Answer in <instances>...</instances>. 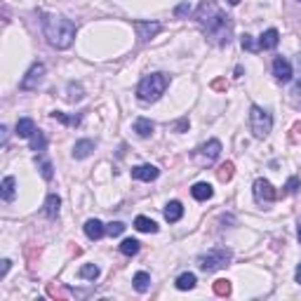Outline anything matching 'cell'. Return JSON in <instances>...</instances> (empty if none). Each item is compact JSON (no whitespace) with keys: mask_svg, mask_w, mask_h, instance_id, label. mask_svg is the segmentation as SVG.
Returning a JSON list of instances; mask_svg holds the SVG:
<instances>
[{"mask_svg":"<svg viewBox=\"0 0 301 301\" xmlns=\"http://www.w3.org/2000/svg\"><path fill=\"white\" fill-rule=\"evenodd\" d=\"M250 127H252V134L257 136V139H266L270 127H273V118H270V113L266 111V108L252 106V108H250Z\"/></svg>","mask_w":301,"mask_h":301,"instance_id":"obj_5","label":"cell"},{"mask_svg":"<svg viewBox=\"0 0 301 301\" xmlns=\"http://www.w3.org/2000/svg\"><path fill=\"white\" fill-rule=\"evenodd\" d=\"M228 3H231V5H238V3H240V0H228Z\"/></svg>","mask_w":301,"mask_h":301,"instance_id":"obj_42","label":"cell"},{"mask_svg":"<svg viewBox=\"0 0 301 301\" xmlns=\"http://www.w3.org/2000/svg\"><path fill=\"white\" fill-rule=\"evenodd\" d=\"M40 24H43V33L47 38V43L57 49H66L73 45L75 40V24L71 19L62 17V14H40Z\"/></svg>","mask_w":301,"mask_h":301,"instance_id":"obj_2","label":"cell"},{"mask_svg":"<svg viewBox=\"0 0 301 301\" xmlns=\"http://www.w3.org/2000/svg\"><path fill=\"white\" fill-rule=\"evenodd\" d=\"M177 289H181V292H186V289H193L196 287V276L193 273H181V276L177 278Z\"/></svg>","mask_w":301,"mask_h":301,"instance_id":"obj_24","label":"cell"},{"mask_svg":"<svg viewBox=\"0 0 301 301\" xmlns=\"http://www.w3.org/2000/svg\"><path fill=\"white\" fill-rule=\"evenodd\" d=\"M273 75H276L278 83H289L292 80V64L285 59V57H276L273 59Z\"/></svg>","mask_w":301,"mask_h":301,"instance_id":"obj_10","label":"cell"},{"mask_svg":"<svg viewBox=\"0 0 301 301\" xmlns=\"http://www.w3.org/2000/svg\"><path fill=\"white\" fill-rule=\"evenodd\" d=\"M186 14H190V3L186 0V3H181V5H177V10H174V17H186Z\"/></svg>","mask_w":301,"mask_h":301,"instance_id":"obj_35","label":"cell"},{"mask_svg":"<svg viewBox=\"0 0 301 301\" xmlns=\"http://www.w3.org/2000/svg\"><path fill=\"white\" fill-rule=\"evenodd\" d=\"M123 231H125V224H123V222H113V224H108V226H106V233L111 235V238L120 235Z\"/></svg>","mask_w":301,"mask_h":301,"instance_id":"obj_33","label":"cell"},{"mask_svg":"<svg viewBox=\"0 0 301 301\" xmlns=\"http://www.w3.org/2000/svg\"><path fill=\"white\" fill-rule=\"evenodd\" d=\"M233 172H235V165L233 162H224V165H219V170H216V177H219V181H231L233 179Z\"/></svg>","mask_w":301,"mask_h":301,"instance_id":"obj_26","label":"cell"},{"mask_svg":"<svg viewBox=\"0 0 301 301\" xmlns=\"http://www.w3.org/2000/svg\"><path fill=\"white\" fill-rule=\"evenodd\" d=\"M120 252H123L125 257H134V254L139 252V240H134V238L123 240V242H120Z\"/></svg>","mask_w":301,"mask_h":301,"instance_id":"obj_25","label":"cell"},{"mask_svg":"<svg viewBox=\"0 0 301 301\" xmlns=\"http://www.w3.org/2000/svg\"><path fill=\"white\" fill-rule=\"evenodd\" d=\"M68 99H71V101H78V99H83V87L75 85V83H71V85H68Z\"/></svg>","mask_w":301,"mask_h":301,"instance_id":"obj_34","label":"cell"},{"mask_svg":"<svg viewBox=\"0 0 301 301\" xmlns=\"http://www.w3.org/2000/svg\"><path fill=\"white\" fill-rule=\"evenodd\" d=\"M240 45H242V49H247V52H259V43H254L252 36H242V40H240Z\"/></svg>","mask_w":301,"mask_h":301,"instance_id":"obj_32","label":"cell"},{"mask_svg":"<svg viewBox=\"0 0 301 301\" xmlns=\"http://www.w3.org/2000/svg\"><path fill=\"white\" fill-rule=\"evenodd\" d=\"M252 190H254V200H257V203H273L278 198L276 188H273L270 181H266V179H257Z\"/></svg>","mask_w":301,"mask_h":301,"instance_id":"obj_7","label":"cell"},{"mask_svg":"<svg viewBox=\"0 0 301 301\" xmlns=\"http://www.w3.org/2000/svg\"><path fill=\"white\" fill-rule=\"evenodd\" d=\"M10 266H12V261H10V259H3V266H0V278H5V276H7Z\"/></svg>","mask_w":301,"mask_h":301,"instance_id":"obj_39","label":"cell"},{"mask_svg":"<svg viewBox=\"0 0 301 301\" xmlns=\"http://www.w3.org/2000/svg\"><path fill=\"white\" fill-rule=\"evenodd\" d=\"M299 242H301V224H299Z\"/></svg>","mask_w":301,"mask_h":301,"instance_id":"obj_43","label":"cell"},{"mask_svg":"<svg viewBox=\"0 0 301 301\" xmlns=\"http://www.w3.org/2000/svg\"><path fill=\"white\" fill-rule=\"evenodd\" d=\"M190 193H193V198H196V200H200V203H203V200H209V198L214 196V190H212V186H209L207 181H200V184H196L193 188H190Z\"/></svg>","mask_w":301,"mask_h":301,"instance_id":"obj_19","label":"cell"},{"mask_svg":"<svg viewBox=\"0 0 301 301\" xmlns=\"http://www.w3.org/2000/svg\"><path fill=\"white\" fill-rule=\"evenodd\" d=\"M278 43H280V33L276 29H268V31L261 33V38H259V49H273V47H278Z\"/></svg>","mask_w":301,"mask_h":301,"instance_id":"obj_12","label":"cell"},{"mask_svg":"<svg viewBox=\"0 0 301 301\" xmlns=\"http://www.w3.org/2000/svg\"><path fill=\"white\" fill-rule=\"evenodd\" d=\"M45 75V64L36 62L31 68H29V73L24 75V80L19 83V87L24 90V92H31V90H38V85H40V80H43Z\"/></svg>","mask_w":301,"mask_h":301,"instance_id":"obj_6","label":"cell"},{"mask_svg":"<svg viewBox=\"0 0 301 301\" xmlns=\"http://www.w3.org/2000/svg\"><path fill=\"white\" fill-rule=\"evenodd\" d=\"M289 101H292L294 108H301V73H299V80H296V85H294V90H292V94H289Z\"/></svg>","mask_w":301,"mask_h":301,"instance_id":"obj_31","label":"cell"},{"mask_svg":"<svg viewBox=\"0 0 301 301\" xmlns=\"http://www.w3.org/2000/svg\"><path fill=\"white\" fill-rule=\"evenodd\" d=\"M296 190H299V179H296V177H289L287 186H285V193H289V196H292V193H296Z\"/></svg>","mask_w":301,"mask_h":301,"instance_id":"obj_37","label":"cell"},{"mask_svg":"<svg viewBox=\"0 0 301 301\" xmlns=\"http://www.w3.org/2000/svg\"><path fill=\"white\" fill-rule=\"evenodd\" d=\"M172 132H179V134H181V132H186V129H188V118H181V120H177V123L172 125Z\"/></svg>","mask_w":301,"mask_h":301,"instance_id":"obj_36","label":"cell"},{"mask_svg":"<svg viewBox=\"0 0 301 301\" xmlns=\"http://www.w3.org/2000/svg\"><path fill=\"white\" fill-rule=\"evenodd\" d=\"M132 283H134L136 292H142V294H144V292H148V287H151V276H148V273H144V270H139Z\"/></svg>","mask_w":301,"mask_h":301,"instance_id":"obj_22","label":"cell"},{"mask_svg":"<svg viewBox=\"0 0 301 301\" xmlns=\"http://www.w3.org/2000/svg\"><path fill=\"white\" fill-rule=\"evenodd\" d=\"M296 283H299V285H301V264H299V266H296Z\"/></svg>","mask_w":301,"mask_h":301,"instance_id":"obj_41","label":"cell"},{"mask_svg":"<svg viewBox=\"0 0 301 301\" xmlns=\"http://www.w3.org/2000/svg\"><path fill=\"white\" fill-rule=\"evenodd\" d=\"M181 216H184V207H181V203H179V200H172V203L165 205V219L170 224H177Z\"/></svg>","mask_w":301,"mask_h":301,"instance_id":"obj_16","label":"cell"},{"mask_svg":"<svg viewBox=\"0 0 301 301\" xmlns=\"http://www.w3.org/2000/svg\"><path fill=\"white\" fill-rule=\"evenodd\" d=\"M33 132H36V123L31 118H21L17 123V136H24V139H31Z\"/></svg>","mask_w":301,"mask_h":301,"instance_id":"obj_20","label":"cell"},{"mask_svg":"<svg viewBox=\"0 0 301 301\" xmlns=\"http://www.w3.org/2000/svg\"><path fill=\"white\" fill-rule=\"evenodd\" d=\"M47 294H49V296H57V299H66V296H68L66 292H62V289H57L54 285H49V287H47Z\"/></svg>","mask_w":301,"mask_h":301,"instance_id":"obj_38","label":"cell"},{"mask_svg":"<svg viewBox=\"0 0 301 301\" xmlns=\"http://www.w3.org/2000/svg\"><path fill=\"white\" fill-rule=\"evenodd\" d=\"M0 193H3V200H5V203H12L14 196H17V181H14V177H5V179H3V184H0Z\"/></svg>","mask_w":301,"mask_h":301,"instance_id":"obj_15","label":"cell"},{"mask_svg":"<svg viewBox=\"0 0 301 301\" xmlns=\"http://www.w3.org/2000/svg\"><path fill=\"white\" fill-rule=\"evenodd\" d=\"M59 207H62V198L57 196V193H49L47 200H45V214H47L49 219H57Z\"/></svg>","mask_w":301,"mask_h":301,"instance_id":"obj_18","label":"cell"},{"mask_svg":"<svg viewBox=\"0 0 301 301\" xmlns=\"http://www.w3.org/2000/svg\"><path fill=\"white\" fill-rule=\"evenodd\" d=\"M167 85H170V75H165V73L144 75L142 83L136 85V97H139V101H144V104H153V101H158V99L165 94Z\"/></svg>","mask_w":301,"mask_h":301,"instance_id":"obj_3","label":"cell"},{"mask_svg":"<svg viewBox=\"0 0 301 301\" xmlns=\"http://www.w3.org/2000/svg\"><path fill=\"white\" fill-rule=\"evenodd\" d=\"M196 19H198V24H200V29H203V33L209 38V43L219 45V47L231 43L233 21H231V17H228L226 12L219 10L216 3H212V0L200 3V7H198V12H196Z\"/></svg>","mask_w":301,"mask_h":301,"instance_id":"obj_1","label":"cell"},{"mask_svg":"<svg viewBox=\"0 0 301 301\" xmlns=\"http://www.w3.org/2000/svg\"><path fill=\"white\" fill-rule=\"evenodd\" d=\"M94 146H97V144H94L92 139H80V142H75V146H73V158H75V160L87 158V155L94 151Z\"/></svg>","mask_w":301,"mask_h":301,"instance_id":"obj_13","label":"cell"},{"mask_svg":"<svg viewBox=\"0 0 301 301\" xmlns=\"http://www.w3.org/2000/svg\"><path fill=\"white\" fill-rule=\"evenodd\" d=\"M45 148H47V139H45V134L40 132V129H36L31 136V151H36V153H43Z\"/></svg>","mask_w":301,"mask_h":301,"instance_id":"obj_23","label":"cell"},{"mask_svg":"<svg viewBox=\"0 0 301 301\" xmlns=\"http://www.w3.org/2000/svg\"><path fill=\"white\" fill-rule=\"evenodd\" d=\"M219 153H222V142L219 139H209L207 144H203L196 151V158H200L203 162H212V160L219 158Z\"/></svg>","mask_w":301,"mask_h":301,"instance_id":"obj_8","label":"cell"},{"mask_svg":"<svg viewBox=\"0 0 301 301\" xmlns=\"http://www.w3.org/2000/svg\"><path fill=\"white\" fill-rule=\"evenodd\" d=\"M134 29H136V36L142 43H148L151 38H155L160 31H162V26L158 21H134Z\"/></svg>","mask_w":301,"mask_h":301,"instance_id":"obj_9","label":"cell"},{"mask_svg":"<svg viewBox=\"0 0 301 301\" xmlns=\"http://www.w3.org/2000/svg\"><path fill=\"white\" fill-rule=\"evenodd\" d=\"M134 228L142 231V233H158V224H155L153 219H148V216H136Z\"/></svg>","mask_w":301,"mask_h":301,"instance_id":"obj_21","label":"cell"},{"mask_svg":"<svg viewBox=\"0 0 301 301\" xmlns=\"http://www.w3.org/2000/svg\"><path fill=\"white\" fill-rule=\"evenodd\" d=\"M153 129H155V125L148 120V118H136L134 120V132H136V136H142V139H148V136L153 134Z\"/></svg>","mask_w":301,"mask_h":301,"instance_id":"obj_17","label":"cell"},{"mask_svg":"<svg viewBox=\"0 0 301 301\" xmlns=\"http://www.w3.org/2000/svg\"><path fill=\"white\" fill-rule=\"evenodd\" d=\"M231 259H233V252H231V250L216 247V250H209L207 254H203V257L198 259V266H200V270H205V273H214V270L231 264Z\"/></svg>","mask_w":301,"mask_h":301,"instance_id":"obj_4","label":"cell"},{"mask_svg":"<svg viewBox=\"0 0 301 301\" xmlns=\"http://www.w3.org/2000/svg\"><path fill=\"white\" fill-rule=\"evenodd\" d=\"M78 276L83 278V280H97V278H99V266H94V264H85L83 268L78 270Z\"/></svg>","mask_w":301,"mask_h":301,"instance_id":"obj_29","label":"cell"},{"mask_svg":"<svg viewBox=\"0 0 301 301\" xmlns=\"http://www.w3.org/2000/svg\"><path fill=\"white\" fill-rule=\"evenodd\" d=\"M160 170L153 165H139V167H132V179H139V181H153L158 179Z\"/></svg>","mask_w":301,"mask_h":301,"instance_id":"obj_11","label":"cell"},{"mask_svg":"<svg viewBox=\"0 0 301 301\" xmlns=\"http://www.w3.org/2000/svg\"><path fill=\"white\" fill-rule=\"evenodd\" d=\"M36 162H38V170H40V174H43V179H52L54 177V167H52V162L49 160H45V158H36Z\"/></svg>","mask_w":301,"mask_h":301,"instance_id":"obj_28","label":"cell"},{"mask_svg":"<svg viewBox=\"0 0 301 301\" xmlns=\"http://www.w3.org/2000/svg\"><path fill=\"white\" fill-rule=\"evenodd\" d=\"M214 294L216 296H228L231 294V280H226V278L214 280Z\"/></svg>","mask_w":301,"mask_h":301,"instance_id":"obj_30","label":"cell"},{"mask_svg":"<svg viewBox=\"0 0 301 301\" xmlns=\"http://www.w3.org/2000/svg\"><path fill=\"white\" fill-rule=\"evenodd\" d=\"M104 233H106V228H104V224L99 222V219H87V222H85V235L90 240H99Z\"/></svg>","mask_w":301,"mask_h":301,"instance_id":"obj_14","label":"cell"},{"mask_svg":"<svg viewBox=\"0 0 301 301\" xmlns=\"http://www.w3.org/2000/svg\"><path fill=\"white\" fill-rule=\"evenodd\" d=\"M212 90H219V92H222V90H226V80H224V78H216L214 83H212Z\"/></svg>","mask_w":301,"mask_h":301,"instance_id":"obj_40","label":"cell"},{"mask_svg":"<svg viewBox=\"0 0 301 301\" xmlns=\"http://www.w3.org/2000/svg\"><path fill=\"white\" fill-rule=\"evenodd\" d=\"M49 116L64 125H73V127L80 125V120H83V113H80V116H66V113H62V111H54V113H49Z\"/></svg>","mask_w":301,"mask_h":301,"instance_id":"obj_27","label":"cell"}]
</instances>
